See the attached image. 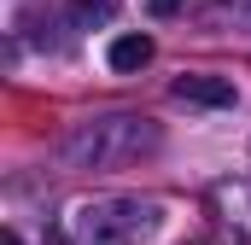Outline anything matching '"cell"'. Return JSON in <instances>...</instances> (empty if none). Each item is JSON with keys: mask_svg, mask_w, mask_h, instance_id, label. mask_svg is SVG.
Masks as SVG:
<instances>
[{"mask_svg": "<svg viewBox=\"0 0 251 245\" xmlns=\"http://www.w3.org/2000/svg\"><path fill=\"white\" fill-rule=\"evenodd\" d=\"M158 152V122L146 117H94L64 134V158L76 170H128Z\"/></svg>", "mask_w": 251, "mask_h": 245, "instance_id": "6da1fadb", "label": "cell"}, {"mask_svg": "<svg viewBox=\"0 0 251 245\" xmlns=\"http://www.w3.org/2000/svg\"><path fill=\"white\" fill-rule=\"evenodd\" d=\"M158 204H140V198H100L76 216V240L82 245H140L158 234Z\"/></svg>", "mask_w": 251, "mask_h": 245, "instance_id": "7a4b0ae2", "label": "cell"}, {"mask_svg": "<svg viewBox=\"0 0 251 245\" xmlns=\"http://www.w3.org/2000/svg\"><path fill=\"white\" fill-rule=\"evenodd\" d=\"M176 99H187V105H216V111H222V105H234V82H228V76H204V70H199V76H176Z\"/></svg>", "mask_w": 251, "mask_h": 245, "instance_id": "3957f363", "label": "cell"}, {"mask_svg": "<svg viewBox=\"0 0 251 245\" xmlns=\"http://www.w3.org/2000/svg\"><path fill=\"white\" fill-rule=\"evenodd\" d=\"M105 59H111V70H123V76L128 70H146L152 64V35H117Z\"/></svg>", "mask_w": 251, "mask_h": 245, "instance_id": "277c9868", "label": "cell"}, {"mask_svg": "<svg viewBox=\"0 0 251 245\" xmlns=\"http://www.w3.org/2000/svg\"><path fill=\"white\" fill-rule=\"evenodd\" d=\"M64 12H70V24L94 29V24H111V18H117V0H70Z\"/></svg>", "mask_w": 251, "mask_h": 245, "instance_id": "5b68a950", "label": "cell"}, {"mask_svg": "<svg viewBox=\"0 0 251 245\" xmlns=\"http://www.w3.org/2000/svg\"><path fill=\"white\" fill-rule=\"evenodd\" d=\"M146 12L152 18H170V12H181V0H146Z\"/></svg>", "mask_w": 251, "mask_h": 245, "instance_id": "8992f818", "label": "cell"}, {"mask_svg": "<svg viewBox=\"0 0 251 245\" xmlns=\"http://www.w3.org/2000/svg\"><path fill=\"white\" fill-rule=\"evenodd\" d=\"M0 245H24V240H18V234H6V240H0Z\"/></svg>", "mask_w": 251, "mask_h": 245, "instance_id": "52a82bcc", "label": "cell"}]
</instances>
